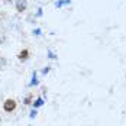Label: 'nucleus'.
<instances>
[{"mask_svg":"<svg viewBox=\"0 0 126 126\" xmlns=\"http://www.w3.org/2000/svg\"><path fill=\"white\" fill-rule=\"evenodd\" d=\"M49 70H51V67H45V70H44L42 73H44V74H48V73H49Z\"/></svg>","mask_w":126,"mask_h":126,"instance_id":"9","label":"nucleus"},{"mask_svg":"<svg viewBox=\"0 0 126 126\" xmlns=\"http://www.w3.org/2000/svg\"><path fill=\"white\" fill-rule=\"evenodd\" d=\"M35 116H36V110H32V112H31V114H29V117H32V119H33Z\"/></svg>","mask_w":126,"mask_h":126,"instance_id":"8","label":"nucleus"},{"mask_svg":"<svg viewBox=\"0 0 126 126\" xmlns=\"http://www.w3.org/2000/svg\"><path fill=\"white\" fill-rule=\"evenodd\" d=\"M4 65H6V58L0 57V67H4Z\"/></svg>","mask_w":126,"mask_h":126,"instance_id":"7","label":"nucleus"},{"mask_svg":"<svg viewBox=\"0 0 126 126\" xmlns=\"http://www.w3.org/2000/svg\"><path fill=\"white\" fill-rule=\"evenodd\" d=\"M31 101H32V94H28L25 99H23V103L25 104H31Z\"/></svg>","mask_w":126,"mask_h":126,"instance_id":"6","label":"nucleus"},{"mask_svg":"<svg viewBox=\"0 0 126 126\" xmlns=\"http://www.w3.org/2000/svg\"><path fill=\"white\" fill-rule=\"evenodd\" d=\"M6 1H10V0H6Z\"/></svg>","mask_w":126,"mask_h":126,"instance_id":"10","label":"nucleus"},{"mask_svg":"<svg viewBox=\"0 0 126 126\" xmlns=\"http://www.w3.org/2000/svg\"><path fill=\"white\" fill-rule=\"evenodd\" d=\"M42 104H44V100H42L41 97H39V99H36V100L33 101V107H41Z\"/></svg>","mask_w":126,"mask_h":126,"instance_id":"5","label":"nucleus"},{"mask_svg":"<svg viewBox=\"0 0 126 126\" xmlns=\"http://www.w3.org/2000/svg\"><path fill=\"white\" fill-rule=\"evenodd\" d=\"M16 107H17V103L15 99H6L4 103H3V110L4 112H7V113H12L16 110Z\"/></svg>","mask_w":126,"mask_h":126,"instance_id":"1","label":"nucleus"},{"mask_svg":"<svg viewBox=\"0 0 126 126\" xmlns=\"http://www.w3.org/2000/svg\"><path fill=\"white\" fill-rule=\"evenodd\" d=\"M15 6H16V10L17 12L22 13V12H25L26 7H28V1L26 0H16L15 1Z\"/></svg>","mask_w":126,"mask_h":126,"instance_id":"2","label":"nucleus"},{"mask_svg":"<svg viewBox=\"0 0 126 126\" xmlns=\"http://www.w3.org/2000/svg\"><path fill=\"white\" fill-rule=\"evenodd\" d=\"M28 58H29V49H22L19 54H17V60L20 61V63H25V61H28Z\"/></svg>","mask_w":126,"mask_h":126,"instance_id":"3","label":"nucleus"},{"mask_svg":"<svg viewBox=\"0 0 126 126\" xmlns=\"http://www.w3.org/2000/svg\"><path fill=\"white\" fill-rule=\"evenodd\" d=\"M0 120H1V117H0Z\"/></svg>","mask_w":126,"mask_h":126,"instance_id":"11","label":"nucleus"},{"mask_svg":"<svg viewBox=\"0 0 126 126\" xmlns=\"http://www.w3.org/2000/svg\"><path fill=\"white\" fill-rule=\"evenodd\" d=\"M29 86H31V87H32V86H38V77H36V73L32 74V81H31Z\"/></svg>","mask_w":126,"mask_h":126,"instance_id":"4","label":"nucleus"}]
</instances>
